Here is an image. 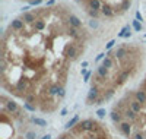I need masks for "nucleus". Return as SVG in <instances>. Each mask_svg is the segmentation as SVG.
Returning a JSON list of instances; mask_svg holds the SVG:
<instances>
[{
	"label": "nucleus",
	"mask_w": 146,
	"mask_h": 139,
	"mask_svg": "<svg viewBox=\"0 0 146 139\" xmlns=\"http://www.w3.org/2000/svg\"><path fill=\"white\" fill-rule=\"evenodd\" d=\"M23 107H25L27 110H29V111H35V106H32L29 103H25V104H23Z\"/></svg>",
	"instance_id": "72a5a7b5"
},
{
	"label": "nucleus",
	"mask_w": 146,
	"mask_h": 139,
	"mask_svg": "<svg viewBox=\"0 0 146 139\" xmlns=\"http://www.w3.org/2000/svg\"><path fill=\"white\" fill-rule=\"evenodd\" d=\"M145 88H146V82H145Z\"/></svg>",
	"instance_id": "3c124183"
},
{
	"label": "nucleus",
	"mask_w": 146,
	"mask_h": 139,
	"mask_svg": "<svg viewBox=\"0 0 146 139\" xmlns=\"http://www.w3.org/2000/svg\"><path fill=\"white\" fill-rule=\"evenodd\" d=\"M66 57L67 59H76V56H78V48H76V45L75 44H70V45H67V48H66Z\"/></svg>",
	"instance_id": "423d86ee"
},
{
	"label": "nucleus",
	"mask_w": 146,
	"mask_h": 139,
	"mask_svg": "<svg viewBox=\"0 0 146 139\" xmlns=\"http://www.w3.org/2000/svg\"><path fill=\"white\" fill-rule=\"evenodd\" d=\"M130 108L135 111V113H140V110H142V104L139 103V101L133 100V101H130Z\"/></svg>",
	"instance_id": "dca6fc26"
},
{
	"label": "nucleus",
	"mask_w": 146,
	"mask_h": 139,
	"mask_svg": "<svg viewBox=\"0 0 146 139\" xmlns=\"http://www.w3.org/2000/svg\"><path fill=\"white\" fill-rule=\"evenodd\" d=\"M23 23H25V22H23L22 19H13V21L10 22V28H12V29L19 31V29H22V28H23Z\"/></svg>",
	"instance_id": "ddd939ff"
},
{
	"label": "nucleus",
	"mask_w": 146,
	"mask_h": 139,
	"mask_svg": "<svg viewBox=\"0 0 146 139\" xmlns=\"http://www.w3.org/2000/svg\"><path fill=\"white\" fill-rule=\"evenodd\" d=\"M108 70H110V69H107L105 66H102V65H101V66L98 67V78L105 79V78L108 76Z\"/></svg>",
	"instance_id": "6ab92c4d"
},
{
	"label": "nucleus",
	"mask_w": 146,
	"mask_h": 139,
	"mask_svg": "<svg viewBox=\"0 0 146 139\" xmlns=\"http://www.w3.org/2000/svg\"><path fill=\"white\" fill-rule=\"evenodd\" d=\"M118 129H120V132L123 133L124 136L130 138V135H131V123H130V122H123V123H120Z\"/></svg>",
	"instance_id": "20e7f679"
},
{
	"label": "nucleus",
	"mask_w": 146,
	"mask_h": 139,
	"mask_svg": "<svg viewBox=\"0 0 146 139\" xmlns=\"http://www.w3.org/2000/svg\"><path fill=\"white\" fill-rule=\"evenodd\" d=\"M78 126H79V129H80V130H88V132H94V130L98 129V123L94 122V120H91V119L83 120V122L79 123Z\"/></svg>",
	"instance_id": "f03ea898"
},
{
	"label": "nucleus",
	"mask_w": 146,
	"mask_h": 139,
	"mask_svg": "<svg viewBox=\"0 0 146 139\" xmlns=\"http://www.w3.org/2000/svg\"><path fill=\"white\" fill-rule=\"evenodd\" d=\"M91 75H92V72H88V73L83 76V81H85V82H89V79H91Z\"/></svg>",
	"instance_id": "e433bc0d"
},
{
	"label": "nucleus",
	"mask_w": 146,
	"mask_h": 139,
	"mask_svg": "<svg viewBox=\"0 0 146 139\" xmlns=\"http://www.w3.org/2000/svg\"><path fill=\"white\" fill-rule=\"evenodd\" d=\"M135 100L139 101L142 106H145V104H146V91H143V90L136 91V92H135Z\"/></svg>",
	"instance_id": "0eeeda50"
},
{
	"label": "nucleus",
	"mask_w": 146,
	"mask_h": 139,
	"mask_svg": "<svg viewBox=\"0 0 146 139\" xmlns=\"http://www.w3.org/2000/svg\"><path fill=\"white\" fill-rule=\"evenodd\" d=\"M129 76H130V72L129 70H124V72H121L120 75H118V78H117V81H115V85H123L127 79H129Z\"/></svg>",
	"instance_id": "6e6552de"
},
{
	"label": "nucleus",
	"mask_w": 146,
	"mask_h": 139,
	"mask_svg": "<svg viewBox=\"0 0 146 139\" xmlns=\"http://www.w3.org/2000/svg\"><path fill=\"white\" fill-rule=\"evenodd\" d=\"M76 123H79V116H78V114H76L75 117H73V119H70V120H69V122L66 123V126H64V129H67V130H69V129H72L73 126L76 124Z\"/></svg>",
	"instance_id": "a211bd4d"
},
{
	"label": "nucleus",
	"mask_w": 146,
	"mask_h": 139,
	"mask_svg": "<svg viewBox=\"0 0 146 139\" xmlns=\"http://www.w3.org/2000/svg\"><path fill=\"white\" fill-rule=\"evenodd\" d=\"M131 25H133V28H135V31H136V32H140V31H142V22H139L137 19L133 21V23H131Z\"/></svg>",
	"instance_id": "bb28decb"
},
{
	"label": "nucleus",
	"mask_w": 146,
	"mask_h": 139,
	"mask_svg": "<svg viewBox=\"0 0 146 139\" xmlns=\"http://www.w3.org/2000/svg\"><path fill=\"white\" fill-rule=\"evenodd\" d=\"M127 32H130V25H126V27L118 32V38H124V35H126Z\"/></svg>",
	"instance_id": "a878e982"
},
{
	"label": "nucleus",
	"mask_w": 146,
	"mask_h": 139,
	"mask_svg": "<svg viewBox=\"0 0 146 139\" xmlns=\"http://www.w3.org/2000/svg\"><path fill=\"white\" fill-rule=\"evenodd\" d=\"M57 139H67V138H66V136H64V135H62V136H58V138H57Z\"/></svg>",
	"instance_id": "8fccbe9b"
},
{
	"label": "nucleus",
	"mask_w": 146,
	"mask_h": 139,
	"mask_svg": "<svg viewBox=\"0 0 146 139\" xmlns=\"http://www.w3.org/2000/svg\"><path fill=\"white\" fill-rule=\"evenodd\" d=\"M113 95H114V88H110V90H107V92L104 94V98L105 100H110Z\"/></svg>",
	"instance_id": "c85d7f7f"
},
{
	"label": "nucleus",
	"mask_w": 146,
	"mask_h": 139,
	"mask_svg": "<svg viewBox=\"0 0 146 139\" xmlns=\"http://www.w3.org/2000/svg\"><path fill=\"white\" fill-rule=\"evenodd\" d=\"M67 34L72 37V38H78V29L73 28V27H69L67 28Z\"/></svg>",
	"instance_id": "b1692460"
},
{
	"label": "nucleus",
	"mask_w": 146,
	"mask_h": 139,
	"mask_svg": "<svg viewBox=\"0 0 146 139\" xmlns=\"http://www.w3.org/2000/svg\"><path fill=\"white\" fill-rule=\"evenodd\" d=\"M88 66V61H82V69H86Z\"/></svg>",
	"instance_id": "a18cd8bd"
},
{
	"label": "nucleus",
	"mask_w": 146,
	"mask_h": 139,
	"mask_svg": "<svg viewBox=\"0 0 146 139\" xmlns=\"http://www.w3.org/2000/svg\"><path fill=\"white\" fill-rule=\"evenodd\" d=\"M22 21L25 23H32V22H35V15L31 13V12H25V13L22 15Z\"/></svg>",
	"instance_id": "4468645a"
},
{
	"label": "nucleus",
	"mask_w": 146,
	"mask_h": 139,
	"mask_svg": "<svg viewBox=\"0 0 146 139\" xmlns=\"http://www.w3.org/2000/svg\"><path fill=\"white\" fill-rule=\"evenodd\" d=\"M136 19H137V21H139V22H142V21H143V16H142V15H140V12H139V10H137V12H136Z\"/></svg>",
	"instance_id": "79ce46f5"
},
{
	"label": "nucleus",
	"mask_w": 146,
	"mask_h": 139,
	"mask_svg": "<svg viewBox=\"0 0 146 139\" xmlns=\"http://www.w3.org/2000/svg\"><path fill=\"white\" fill-rule=\"evenodd\" d=\"M102 66H105L107 69H111V67L114 66V60H113L111 57H108V56H107V57L102 60Z\"/></svg>",
	"instance_id": "4be33fe9"
},
{
	"label": "nucleus",
	"mask_w": 146,
	"mask_h": 139,
	"mask_svg": "<svg viewBox=\"0 0 146 139\" xmlns=\"http://www.w3.org/2000/svg\"><path fill=\"white\" fill-rule=\"evenodd\" d=\"M127 54V50H126V47H120V48H117V51L114 53V56L117 57V59H124V56Z\"/></svg>",
	"instance_id": "f3484780"
},
{
	"label": "nucleus",
	"mask_w": 146,
	"mask_h": 139,
	"mask_svg": "<svg viewBox=\"0 0 146 139\" xmlns=\"http://www.w3.org/2000/svg\"><path fill=\"white\" fill-rule=\"evenodd\" d=\"M32 123L36 124V126H40V128H45L47 126V120H44L41 117H32Z\"/></svg>",
	"instance_id": "aec40b11"
},
{
	"label": "nucleus",
	"mask_w": 146,
	"mask_h": 139,
	"mask_svg": "<svg viewBox=\"0 0 146 139\" xmlns=\"http://www.w3.org/2000/svg\"><path fill=\"white\" fill-rule=\"evenodd\" d=\"M101 13L107 18H111V16H114V9L111 6H108V5H104L102 9H101Z\"/></svg>",
	"instance_id": "9d476101"
},
{
	"label": "nucleus",
	"mask_w": 146,
	"mask_h": 139,
	"mask_svg": "<svg viewBox=\"0 0 146 139\" xmlns=\"http://www.w3.org/2000/svg\"><path fill=\"white\" fill-rule=\"evenodd\" d=\"M110 117H111V120L114 122V123H123L121 120H123V114H121L120 111H117V110H113L111 113H110Z\"/></svg>",
	"instance_id": "1a4fd4ad"
},
{
	"label": "nucleus",
	"mask_w": 146,
	"mask_h": 139,
	"mask_svg": "<svg viewBox=\"0 0 146 139\" xmlns=\"http://www.w3.org/2000/svg\"><path fill=\"white\" fill-rule=\"evenodd\" d=\"M145 138H146V135H145Z\"/></svg>",
	"instance_id": "603ef678"
},
{
	"label": "nucleus",
	"mask_w": 146,
	"mask_h": 139,
	"mask_svg": "<svg viewBox=\"0 0 146 139\" xmlns=\"http://www.w3.org/2000/svg\"><path fill=\"white\" fill-rule=\"evenodd\" d=\"M67 114V108H63L62 111H60V116H66Z\"/></svg>",
	"instance_id": "37998d69"
},
{
	"label": "nucleus",
	"mask_w": 146,
	"mask_h": 139,
	"mask_svg": "<svg viewBox=\"0 0 146 139\" xmlns=\"http://www.w3.org/2000/svg\"><path fill=\"white\" fill-rule=\"evenodd\" d=\"M42 0H31V6H38Z\"/></svg>",
	"instance_id": "58836bf2"
},
{
	"label": "nucleus",
	"mask_w": 146,
	"mask_h": 139,
	"mask_svg": "<svg viewBox=\"0 0 146 139\" xmlns=\"http://www.w3.org/2000/svg\"><path fill=\"white\" fill-rule=\"evenodd\" d=\"M104 101H105V98H104V97H102V98H98L95 104H96V106H101V104H104Z\"/></svg>",
	"instance_id": "ea45409f"
},
{
	"label": "nucleus",
	"mask_w": 146,
	"mask_h": 139,
	"mask_svg": "<svg viewBox=\"0 0 146 139\" xmlns=\"http://www.w3.org/2000/svg\"><path fill=\"white\" fill-rule=\"evenodd\" d=\"M60 98H64V95H66V90L63 86H60V90H58V94H57Z\"/></svg>",
	"instance_id": "473e14b6"
},
{
	"label": "nucleus",
	"mask_w": 146,
	"mask_h": 139,
	"mask_svg": "<svg viewBox=\"0 0 146 139\" xmlns=\"http://www.w3.org/2000/svg\"><path fill=\"white\" fill-rule=\"evenodd\" d=\"M98 97H100V90H98V86L96 85H92L91 86V90H89V92H88V95H86V104H95L96 103V100H98Z\"/></svg>",
	"instance_id": "f257e3e1"
},
{
	"label": "nucleus",
	"mask_w": 146,
	"mask_h": 139,
	"mask_svg": "<svg viewBox=\"0 0 146 139\" xmlns=\"http://www.w3.org/2000/svg\"><path fill=\"white\" fill-rule=\"evenodd\" d=\"M32 101H35V97H34V95H28V97H27V103H29V104H31Z\"/></svg>",
	"instance_id": "a19ab883"
},
{
	"label": "nucleus",
	"mask_w": 146,
	"mask_h": 139,
	"mask_svg": "<svg viewBox=\"0 0 146 139\" xmlns=\"http://www.w3.org/2000/svg\"><path fill=\"white\" fill-rule=\"evenodd\" d=\"M105 114H107L105 108H100V110H96V116H98L100 119H104V117H105Z\"/></svg>",
	"instance_id": "c756f323"
},
{
	"label": "nucleus",
	"mask_w": 146,
	"mask_h": 139,
	"mask_svg": "<svg viewBox=\"0 0 146 139\" xmlns=\"http://www.w3.org/2000/svg\"><path fill=\"white\" fill-rule=\"evenodd\" d=\"M123 2H124V0H123Z\"/></svg>",
	"instance_id": "864d4df0"
},
{
	"label": "nucleus",
	"mask_w": 146,
	"mask_h": 139,
	"mask_svg": "<svg viewBox=\"0 0 146 139\" xmlns=\"http://www.w3.org/2000/svg\"><path fill=\"white\" fill-rule=\"evenodd\" d=\"M58 90H60L58 85H51L50 90H48V94H50V95H57L58 94Z\"/></svg>",
	"instance_id": "393cba45"
},
{
	"label": "nucleus",
	"mask_w": 146,
	"mask_h": 139,
	"mask_svg": "<svg viewBox=\"0 0 146 139\" xmlns=\"http://www.w3.org/2000/svg\"><path fill=\"white\" fill-rule=\"evenodd\" d=\"M89 27L91 28H98V21H96V19H91L89 21Z\"/></svg>",
	"instance_id": "2f4dec72"
},
{
	"label": "nucleus",
	"mask_w": 146,
	"mask_h": 139,
	"mask_svg": "<svg viewBox=\"0 0 146 139\" xmlns=\"http://www.w3.org/2000/svg\"><path fill=\"white\" fill-rule=\"evenodd\" d=\"M123 116L126 117V119H129V120H136V117H137V113H135V111H133L130 107L129 108H126L124 111H123Z\"/></svg>",
	"instance_id": "f8f14e48"
},
{
	"label": "nucleus",
	"mask_w": 146,
	"mask_h": 139,
	"mask_svg": "<svg viewBox=\"0 0 146 139\" xmlns=\"http://www.w3.org/2000/svg\"><path fill=\"white\" fill-rule=\"evenodd\" d=\"M67 22H69V27H73V28H76V29L82 27V21L76 15H69Z\"/></svg>",
	"instance_id": "39448f33"
},
{
	"label": "nucleus",
	"mask_w": 146,
	"mask_h": 139,
	"mask_svg": "<svg viewBox=\"0 0 146 139\" xmlns=\"http://www.w3.org/2000/svg\"><path fill=\"white\" fill-rule=\"evenodd\" d=\"M5 111L10 113V114H19V106L16 101L13 100H7L5 104Z\"/></svg>",
	"instance_id": "7ed1b4c3"
},
{
	"label": "nucleus",
	"mask_w": 146,
	"mask_h": 139,
	"mask_svg": "<svg viewBox=\"0 0 146 139\" xmlns=\"http://www.w3.org/2000/svg\"><path fill=\"white\" fill-rule=\"evenodd\" d=\"M54 2H56V0H48V2H47V6H51V5H54Z\"/></svg>",
	"instance_id": "49530a36"
},
{
	"label": "nucleus",
	"mask_w": 146,
	"mask_h": 139,
	"mask_svg": "<svg viewBox=\"0 0 146 139\" xmlns=\"http://www.w3.org/2000/svg\"><path fill=\"white\" fill-rule=\"evenodd\" d=\"M89 9H94V10H101L102 9V5L100 0H89Z\"/></svg>",
	"instance_id": "2eb2a0df"
},
{
	"label": "nucleus",
	"mask_w": 146,
	"mask_h": 139,
	"mask_svg": "<svg viewBox=\"0 0 146 139\" xmlns=\"http://www.w3.org/2000/svg\"><path fill=\"white\" fill-rule=\"evenodd\" d=\"M36 138V133L35 132H28L27 133V139H35Z\"/></svg>",
	"instance_id": "c9c22d12"
},
{
	"label": "nucleus",
	"mask_w": 146,
	"mask_h": 139,
	"mask_svg": "<svg viewBox=\"0 0 146 139\" xmlns=\"http://www.w3.org/2000/svg\"><path fill=\"white\" fill-rule=\"evenodd\" d=\"M41 139H51V135H50V133H47V135H44Z\"/></svg>",
	"instance_id": "c03bdc74"
},
{
	"label": "nucleus",
	"mask_w": 146,
	"mask_h": 139,
	"mask_svg": "<svg viewBox=\"0 0 146 139\" xmlns=\"http://www.w3.org/2000/svg\"><path fill=\"white\" fill-rule=\"evenodd\" d=\"M114 44H115V40H111V41H108V43L105 44V50H111V48L114 47Z\"/></svg>",
	"instance_id": "7c9ffc66"
},
{
	"label": "nucleus",
	"mask_w": 146,
	"mask_h": 139,
	"mask_svg": "<svg viewBox=\"0 0 146 139\" xmlns=\"http://www.w3.org/2000/svg\"><path fill=\"white\" fill-rule=\"evenodd\" d=\"M130 6H131V0H124V2L121 3L120 9H121V12H126V10L130 9Z\"/></svg>",
	"instance_id": "5701e85b"
},
{
	"label": "nucleus",
	"mask_w": 146,
	"mask_h": 139,
	"mask_svg": "<svg viewBox=\"0 0 146 139\" xmlns=\"http://www.w3.org/2000/svg\"><path fill=\"white\" fill-rule=\"evenodd\" d=\"M27 86H28V79L21 78V79L18 81V84H16V91L22 92V91H25V90H27Z\"/></svg>",
	"instance_id": "9b49d317"
},
{
	"label": "nucleus",
	"mask_w": 146,
	"mask_h": 139,
	"mask_svg": "<svg viewBox=\"0 0 146 139\" xmlns=\"http://www.w3.org/2000/svg\"><path fill=\"white\" fill-rule=\"evenodd\" d=\"M34 28H35L36 31H42V29L45 28V22H44L42 19H36V21L34 22Z\"/></svg>",
	"instance_id": "412c9836"
},
{
	"label": "nucleus",
	"mask_w": 146,
	"mask_h": 139,
	"mask_svg": "<svg viewBox=\"0 0 146 139\" xmlns=\"http://www.w3.org/2000/svg\"><path fill=\"white\" fill-rule=\"evenodd\" d=\"M129 37H131V32H127V34L124 35V38H129Z\"/></svg>",
	"instance_id": "de8ad7c7"
},
{
	"label": "nucleus",
	"mask_w": 146,
	"mask_h": 139,
	"mask_svg": "<svg viewBox=\"0 0 146 139\" xmlns=\"http://www.w3.org/2000/svg\"><path fill=\"white\" fill-rule=\"evenodd\" d=\"M88 15L91 16V19H96V18H98V15H100V12L98 10H94V9H89L88 10Z\"/></svg>",
	"instance_id": "cd10ccee"
},
{
	"label": "nucleus",
	"mask_w": 146,
	"mask_h": 139,
	"mask_svg": "<svg viewBox=\"0 0 146 139\" xmlns=\"http://www.w3.org/2000/svg\"><path fill=\"white\" fill-rule=\"evenodd\" d=\"M105 57H107V56H105V53H100L98 56L95 57V61H100V60H104Z\"/></svg>",
	"instance_id": "f704fd0d"
},
{
	"label": "nucleus",
	"mask_w": 146,
	"mask_h": 139,
	"mask_svg": "<svg viewBox=\"0 0 146 139\" xmlns=\"http://www.w3.org/2000/svg\"><path fill=\"white\" fill-rule=\"evenodd\" d=\"M88 139H100V138H98V136H89Z\"/></svg>",
	"instance_id": "09e8293b"
},
{
	"label": "nucleus",
	"mask_w": 146,
	"mask_h": 139,
	"mask_svg": "<svg viewBox=\"0 0 146 139\" xmlns=\"http://www.w3.org/2000/svg\"><path fill=\"white\" fill-rule=\"evenodd\" d=\"M135 139H146V138H145V135H143L142 132H139V133L135 135Z\"/></svg>",
	"instance_id": "4c0bfd02"
}]
</instances>
